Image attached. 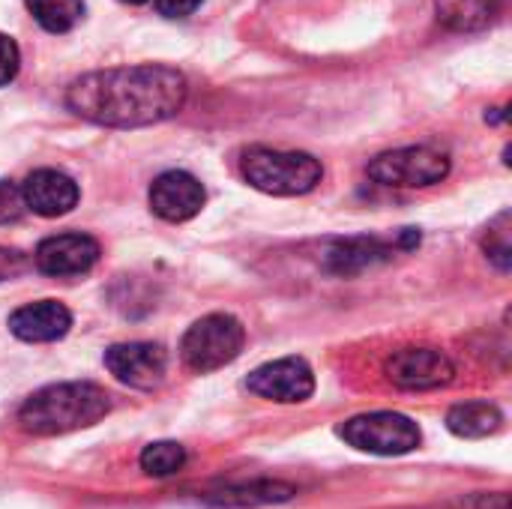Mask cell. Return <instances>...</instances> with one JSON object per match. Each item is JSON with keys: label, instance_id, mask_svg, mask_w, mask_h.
<instances>
[{"label": "cell", "instance_id": "30bf717a", "mask_svg": "<svg viewBox=\"0 0 512 509\" xmlns=\"http://www.w3.org/2000/svg\"><path fill=\"white\" fill-rule=\"evenodd\" d=\"M99 261V243L90 234H54L45 237L33 255V264L39 273L63 279V276H81Z\"/></svg>", "mask_w": 512, "mask_h": 509}, {"label": "cell", "instance_id": "2e32d148", "mask_svg": "<svg viewBox=\"0 0 512 509\" xmlns=\"http://www.w3.org/2000/svg\"><path fill=\"white\" fill-rule=\"evenodd\" d=\"M504 426V414L489 405V402H465L450 408L447 414V429L456 438H489Z\"/></svg>", "mask_w": 512, "mask_h": 509}, {"label": "cell", "instance_id": "9a60e30c", "mask_svg": "<svg viewBox=\"0 0 512 509\" xmlns=\"http://www.w3.org/2000/svg\"><path fill=\"white\" fill-rule=\"evenodd\" d=\"M387 258H390V249L381 240L357 237V240L333 243L327 252V267L339 276H351V273H360V270H366L378 261H387Z\"/></svg>", "mask_w": 512, "mask_h": 509}, {"label": "cell", "instance_id": "603a6c76", "mask_svg": "<svg viewBox=\"0 0 512 509\" xmlns=\"http://www.w3.org/2000/svg\"><path fill=\"white\" fill-rule=\"evenodd\" d=\"M27 267H30V261H27L18 249H6V246H0V282L21 276Z\"/></svg>", "mask_w": 512, "mask_h": 509}, {"label": "cell", "instance_id": "5b68a950", "mask_svg": "<svg viewBox=\"0 0 512 509\" xmlns=\"http://www.w3.org/2000/svg\"><path fill=\"white\" fill-rule=\"evenodd\" d=\"M342 441L372 456H405L420 447V426L393 411L360 414L339 429Z\"/></svg>", "mask_w": 512, "mask_h": 509}, {"label": "cell", "instance_id": "d4e9b609", "mask_svg": "<svg viewBox=\"0 0 512 509\" xmlns=\"http://www.w3.org/2000/svg\"><path fill=\"white\" fill-rule=\"evenodd\" d=\"M123 3H147V0H123Z\"/></svg>", "mask_w": 512, "mask_h": 509}, {"label": "cell", "instance_id": "7c38bea8", "mask_svg": "<svg viewBox=\"0 0 512 509\" xmlns=\"http://www.w3.org/2000/svg\"><path fill=\"white\" fill-rule=\"evenodd\" d=\"M21 195H24L27 210L36 213V216H42V219L66 216L78 204V198H81L78 183L72 177H66L63 171H54V168L33 171L21 183Z\"/></svg>", "mask_w": 512, "mask_h": 509}, {"label": "cell", "instance_id": "277c9868", "mask_svg": "<svg viewBox=\"0 0 512 509\" xmlns=\"http://www.w3.org/2000/svg\"><path fill=\"white\" fill-rule=\"evenodd\" d=\"M243 345H246L243 324L234 315L216 312V315L195 321L186 330V336L180 342V357L189 372L207 375V372H216V369L234 363L240 357Z\"/></svg>", "mask_w": 512, "mask_h": 509}, {"label": "cell", "instance_id": "8fae6325", "mask_svg": "<svg viewBox=\"0 0 512 509\" xmlns=\"http://www.w3.org/2000/svg\"><path fill=\"white\" fill-rule=\"evenodd\" d=\"M204 186L189 171H165L150 186V210L165 222H189L204 207Z\"/></svg>", "mask_w": 512, "mask_h": 509}, {"label": "cell", "instance_id": "3957f363", "mask_svg": "<svg viewBox=\"0 0 512 509\" xmlns=\"http://www.w3.org/2000/svg\"><path fill=\"white\" fill-rule=\"evenodd\" d=\"M240 171L249 186L279 198L306 195L324 177V168L312 153L270 147H249L240 159Z\"/></svg>", "mask_w": 512, "mask_h": 509}, {"label": "cell", "instance_id": "6da1fadb", "mask_svg": "<svg viewBox=\"0 0 512 509\" xmlns=\"http://www.w3.org/2000/svg\"><path fill=\"white\" fill-rule=\"evenodd\" d=\"M189 96L186 75L174 66L141 63L81 75L66 90V105L96 126L135 129L171 120Z\"/></svg>", "mask_w": 512, "mask_h": 509}, {"label": "cell", "instance_id": "ba28073f", "mask_svg": "<svg viewBox=\"0 0 512 509\" xmlns=\"http://www.w3.org/2000/svg\"><path fill=\"white\" fill-rule=\"evenodd\" d=\"M105 369L126 387L153 390L165 381L168 354L153 342H123L105 351Z\"/></svg>", "mask_w": 512, "mask_h": 509}, {"label": "cell", "instance_id": "d6986e66", "mask_svg": "<svg viewBox=\"0 0 512 509\" xmlns=\"http://www.w3.org/2000/svg\"><path fill=\"white\" fill-rule=\"evenodd\" d=\"M225 504H273V501H288L294 495L291 486L282 483H258V486H243V489H231L222 492Z\"/></svg>", "mask_w": 512, "mask_h": 509}, {"label": "cell", "instance_id": "ac0fdd59", "mask_svg": "<svg viewBox=\"0 0 512 509\" xmlns=\"http://www.w3.org/2000/svg\"><path fill=\"white\" fill-rule=\"evenodd\" d=\"M138 462H141V471L150 477H171V474L183 471L186 450L177 441H156V444L144 447Z\"/></svg>", "mask_w": 512, "mask_h": 509}, {"label": "cell", "instance_id": "ffe728a7", "mask_svg": "<svg viewBox=\"0 0 512 509\" xmlns=\"http://www.w3.org/2000/svg\"><path fill=\"white\" fill-rule=\"evenodd\" d=\"M507 222H510V216L504 213V216L498 219V225H492L489 234H486V252H489V258H492L504 273L510 270L512 261V243L510 231H507Z\"/></svg>", "mask_w": 512, "mask_h": 509}, {"label": "cell", "instance_id": "44dd1931", "mask_svg": "<svg viewBox=\"0 0 512 509\" xmlns=\"http://www.w3.org/2000/svg\"><path fill=\"white\" fill-rule=\"evenodd\" d=\"M27 213L21 186H15L12 180H0V225L18 222Z\"/></svg>", "mask_w": 512, "mask_h": 509}, {"label": "cell", "instance_id": "cb8c5ba5", "mask_svg": "<svg viewBox=\"0 0 512 509\" xmlns=\"http://www.w3.org/2000/svg\"><path fill=\"white\" fill-rule=\"evenodd\" d=\"M204 0H156V12L165 18H186L192 15Z\"/></svg>", "mask_w": 512, "mask_h": 509}, {"label": "cell", "instance_id": "9c48e42d", "mask_svg": "<svg viewBox=\"0 0 512 509\" xmlns=\"http://www.w3.org/2000/svg\"><path fill=\"white\" fill-rule=\"evenodd\" d=\"M384 372L402 390H438L456 378L450 357L435 348H402L387 360Z\"/></svg>", "mask_w": 512, "mask_h": 509}, {"label": "cell", "instance_id": "7402d4cb", "mask_svg": "<svg viewBox=\"0 0 512 509\" xmlns=\"http://www.w3.org/2000/svg\"><path fill=\"white\" fill-rule=\"evenodd\" d=\"M18 66H21V51L15 39L0 33V87H6L18 75Z\"/></svg>", "mask_w": 512, "mask_h": 509}, {"label": "cell", "instance_id": "7a4b0ae2", "mask_svg": "<svg viewBox=\"0 0 512 509\" xmlns=\"http://www.w3.org/2000/svg\"><path fill=\"white\" fill-rule=\"evenodd\" d=\"M111 411V396L90 381L51 384L36 390L18 411V426L36 438H54L96 426Z\"/></svg>", "mask_w": 512, "mask_h": 509}, {"label": "cell", "instance_id": "52a82bcc", "mask_svg": "<svg viewBox=\"0 0 512 509\" xmlns=\"http://www.w3.org/2000/svg\"><path fill=\"white\" fill-rule=\"evenodd\" d=\"M246 387H249V393H255L261 399L282 402V405H297V402H306L315 393V375H312L306 360L282 357V360L258 366L246 378Z\"/></svg>", "mask_w": 512, "mask_h": 509}, {"label": "cell", "instance_id": "8992f818", "mask_svg": "<svg viewBox=\"0 0 512 509\" xmlns=\"http://www.w3.org/2000/svg\"><path fill=\"white\" fill-rule=\"evenodd\" d=\"M447 174H450V159L435 147H399L369 162V177L381 186H396V189H426L441 183Z\"/></svg>", "mask_w": 512, "mask_h": 509}, {"label": "cell", "instance_id": "e0dca14e", "mask_svg": "<svg viewBox=\"0 0 512 509\" xmlns=\"http://www.w3.org/2000/svg\"><path fill=\"white\" fill-rule=\"evenodd\" d=\"M27 9L48 33H69L84 18V0H27Z\"/></svg>", "mask_w": 512, "mask_h": 509}, {"label": "cell", "instance_id": "5bb4252c", "mask_svg": "<svg viewBox=\"0 0 512 509\" xmlns=\"http://www.w3.org/2000/svg\"><path fill=\"white\" fill-rule=\"evenodd\" d=\"M435 9L444 27L456 33H477L498 18L501 0H435Z\"/></svg>", "mask_w": 512, "mask_h": 509}, {"label": "cell", "instance_id": "4fadbf2b", "mask_svg": "<svg viewBox=\"0 0 512 509\" xmlns=\"http://www.w3.org/2000/svg\"><path fill=\"white\" fill-rule=\"evenodd\" d=\"M72 315L57 300H36L9 315V333L21 342H57L69 333Z\"/></svg>", "mask_w": 512, "mask_h": 509}]
</instances>
